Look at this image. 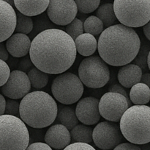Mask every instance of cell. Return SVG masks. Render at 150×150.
Returning <instances> with one entry per match:
<instances>
[{"label": "cell", "instance_id": "6da1fadb", "mask_svg": "<svg viewBox=\"0 0 150 150\" xmlns=\"http://www.w3.org/2000/svg\"><path fill=\"white\" fill-rule=\"evenodd\" d=\"M76 54L74 40L64 31L56 28L37 34L29 50L34 66L48 74H59L68 70Z\"/></svg>", "mask_w": 150, "mask_h": 150}, {"label": "cell", "instance_id": "7a4b0ae2", "mask_svg": "<svg viewBox=\"0 0 150 150\" xmlns=\"http://www.w3.org/2000/svg\"><path fill=\"white\" fill-rule=\"evenodd\" d=\"M140 46L141 40L137 32L122 24L105 28L98 42L100 57L112 66H122L131 63Z\"/></svg>", "mask_w": 150, "mask_h": 150}, {"label": "cell", "instance_id": "3957f363", "mask_svg": "<svg viewBox=\"0 0 150 150\" xmlns=\"http://www.w3.org/2000/svg\"><path fill=\"white\" fill-rule=\"evenodd\" d=\"M58 105L48 93L35 91L26 94L20 102L19 116L30 127L42 129L57 119Z\"/></svg>", "mask_w": 150, "mask_h": 150}, {"label": "cell", "instance_id": "277c9868", "mask_svg": "<svg viewBox=\"0 0 150 150\" xmlns=\"http://www.w3.org/2000/svg\"><path fill=\"white\" fill-rule=\"evenodd\" d=\"M123 137L132 144L150 142V107L133 105L127 108L120 121Z\"/></svg>", "mask_w": 150, "mask_h": 150}, {"label": "cell", "instance_id": "5b68a950", "mask_svg": "<svg viewBox=\"0 0 150 150\" xmlns=\"http://www.w3.org/2000/svg\"><path fill=\"white\" fill-rule=\"evenodd\" d=\"M29 140V129L20 118L0 116V150H26Z\"/></svg>", "mask_w": 150, "mask_h": 150}, {"label": "cell", "instance_id": "8992f818", "mask_svg": "<svg viewBox=\"0 0 150 150\" xmlns=\"http://www.w3.org/2000/svg\"><path fill=\"white\" fill-rule=\"evenodd\" d=\"M117 20L125 26L141 27L150 19V0H114Z\"/></svg>", "mask_w": 150, "mask_h": 150}, {"label": "cell", "instance_id": "52a82bcc", "mask_svg": "<svg viewBox=\"0 0 150 150\" xmlns=\"http://www.w3.org/2000/svg\"><path fill=\"white\" fill-rule=\"evenodd\" d=\"M84 88L79 76L71 72L59 74L51 85L54 99L62 104H72L81 98Z\"/></svg>", "mask_w": 150, "mask_h": 150}, {"label": "cell", "instance_id": "ba28073f", "mask_svg": "<svg viewBox=\"0 0 150 150\" xmlns=\"http://www.w3.org/2000/svg\"><path fill=\"white\" fill-rule=\"evenodd\" d=\"M79 77L88 88H103L109 81V68L100 57H86L79 65Z\"/></svg>", "mask_w": 150, "mask_h": 150}, {"label": "cell", "instance_id": "9c48e42d", "mask_svg": "<svg viewBox=\"0 0 150 150\" xmlns=\"http://www.w3.org/2000/svg\"><path fill=\"white\" fill-rule=\"evenodd\" d=\"M123 135L120 124L114 122L103 121L98 123L93 129L92 141L97 147L102 150L114 149L121 144Z\"/></svg>", "mask_w": 150, "mask_h": 150}, {"label": "cell", "instance_id": "30bf717a", "mask_svg": "<svg viewBox=\"0 0 150 150\" xmlns=\"http://www.w3.org/2000/svg\"><path fill=\"white\" fill-rule=\"evenodd\" d=\"M132 103L122 94L108 92L102 96L99 101V112L100 116L107 121H120L122 116Z\"/></svg>", "mask_w": 150, "mask_h": 150}, {"label": "cell", "instance_id": "8fae6325", "mask_svg": "<svg viewBox=\"0 0 150 150\" xmlns=\"http://www.w3.org/2000/svg\"><path fill=\"white\" fill-rule=\"evenodd\" d=\"M46 11L52 23L66 26L76 17L78 8L75 0H50Z\"/></svg>", "mask_w": 150, "mask_h": 150}, {"label": "cell", "instance_id": "7c38bea8", "mask_svg": "<svg viewBox=\"0 0 150 150\" xmlns=\"http://www.w3.org/2000/svg\"><path fill=\"white\" fill-rule=\"evenodd\" d=\"M31 87L27 74L20 70H14L10 72L7 81L1 86V93L7 98L17 100L29 94Z\"/></svg>", "mask_w": 150, "mask_h": 150}, {"label": "cell", "instance_id": "4fadbf2b", "mask_svg": "<svg viewBox=\"0 0 150 150\" xmlns=\"http://www.w3.org/2000/svg\"><path fill=\"white\" fill-rule=\"evenodd\" d=\"M75 111L79 121L87 126L96 124L101 117L99 112V100L93 96L80 99Z\"/></svg>", "mask_w": 150, "mask_h": 150}, {"label": "cell", "instance_id": "5bb4252c", "mask_svg": "<svg viewBox=\"0 0 150 150\" xmlns=\"http://www.w3.org/2000/svg\"><path fill=\"white\" fill-rule=\"evenodd\" d=\"M16 12L14 7L3 0H0V43L10 38L16 26Z\"/></svg>", "mask_w": 150, "mask_h": 150}, {"label": "cell", "instance_id": "9a60e30c", "mask_svg": "<svg viewBox=\"0 0 150 150\" xmlns=\"http://www.w3.org/2000/svg\"><path fill=\"white\" fill-rule=\"evenodd\" d=\"M45 144L52 149L61 150L71 143V136L69 129L62 124H57L48 128L44 137Z\"/></svg>", "mask_w": 150, "mask_h": 150}, {"label": "cell", "instance_id": "2e32d148", "mask_svg": "<svg viewBox=\"0 0 150 150\" xmlns=\"http://www.w3.org/2000/svg\"><path fill=\"white\" fill-rule=\"evenodd\" d=\"M31 43L27 35L16 32L6 40L5 46L7 52L13 57H23L29 53Z\"/></svg>", "mask_w": 150, "mask_h": 150}, {"label": "cell", "instance_id": "e0dca14e", "mask_svg": "<svg viewBox=\"0 0 150 150\" xmlns=\"http://www.w3.org/2000/svg\"><path fill=\"white\" fill-rule=\"evenodd\" d=\"M142 69L137 65L128 63L122 66L118 72V80L122 86L131 88L136 84L141 82Z\"/></svg>", "mask_w": 150, "mask_h": 150}, {"label": "cell", "instance_id": "ac0fdd59", "mask_svg": "<svg viewBox=\"0 0 150 150\" xmlns=\"http://www.w3.org/2000/svg\"><path fill=\"white\" fill-rule=\"evenodd\" d=\"M50 0H14L18 11L28 16H37L46 10Z\"/></svg>", "mask_w": 150, "mask_h": 150}, {"label": "cell", "instance_id": "d6986e66", "mask_svg": "<svg viewBox=\"0 0 150 150\" xmlns=\"http://www.w3.org/2000/svg\"><path fill=\"white\" fill-rule=\"evenodd\" d=\"M76 51L84 57L92 56L98 49V41L94 35L83 32L74 40Z\"/></svg>", "mask_w": 150, "mask_h": 150}, {"label": "cell", "instance_id": "ffe728a7", "mask_svg": "<svg viewBox=\"0 0 150 150\" xmlns=\"http://www.w3.org/2000/svg\"><path fill=\"white\" fill-rule=\"evenodd\" d=\"M129 99L135 105H146L150 101V88L144 83L139 82L130 88Z\"/></svg>", "mask_w": 150, "mask_h": 150}, {"label": "cell", "instance_id": "44dd1931", "mask_svg": "<svg viewBox=\"0 0 150 150\" xmlns=\"http://www.w3.org/2000/svg\"><path fill=\"white\" fill-rule=\"evenodd\" d=\"M57 117L60 124H62L69 130H71L74 126L79 124V121L76 116V111L70 106L65 104L58 106Z\"/></svg>", "mask_w": 150, "mask_h": 150}, {"label": "cell", "instance_id": "7402d4cb", "mask_svg": "<svg viewBox=\"0 0 150 150\" xmlns=\"http://www.w3.org/2000/svg\"><path fill=\"white\" fill-rule=\"evenodd\" d=\"M96 16L100 19L105 28L116 24L117 21L112 3H105L99 6L96 10Z\"/></svg>", "mask_w": 150, "mask_h": 150}, {"label": "cell", "instance_id": "603a6c76", "mask_svg": "<svg viewBox=\"0 0 150 150\" xmlns=\"http://www.w3.org/2000/svg\"><path fill=\"white\" fill-rule=\"evenodd\" d=\"M71 141L73 143H86L91 144L92 142L93 129L89 126L85 124H77L70 131Z\"/></svg>", "mask_w": 150, "mask_h": 150}, {"label": "cell", "instance_id": "cb8c5ba5", "mask_svg": "<svg viewBox=\"0 0 150 150\" xmlns=\"http://www.w3.org/2000/svg\"><path fill=\"white\" fill-rule=\"evenodd\" d=\"M27 75L30 81L31 86L39 90L46 86L49 79L48 74L40 70L35 66L29 71Z\"/></svg>", "mask_w": 150, "mask_h": 150}, {"label": "cell", "instance_id": "d4e9b609", "mask_svg": "<svg viewBox=\"0 0 150 150\" xmlns=\"http://www.w3.org/2000/svg\"><path fill=\"white\" fill-rule=\"evenodd\" d=\"M104 30L103 22L96 16H90L83 22V31L86 33L98 36Z\"/></svg>", "mask_w": 150, "mask_h": 150}, {"label": "cell", "instance_id": "484cf974", "mask_svg": "<svg viewBox=\"0 0 150 150\" xmlns=\"http://www.w3.org/2000/svg\"><path fill=\"white\" fill-rule=\"evenodd\" d=\"M16 26L15 32L27 35L30 33L34 27V22L32 17L22 14L18 11L16 13Z\"/></svg>", "mask_w": 150, "mask_h": 150}, {"label": "cell", "instance_id": "4316f807", "mask_svg": "<svg viewBox=\"0 0 150 150\" xmlns=\"http://www.w3.org/2000/svg\"><path fill=\"white\" fill-rule=\"evenodd\" d=\"M149 51L150 45H148V44L141 45L137 55L136 56L134 60L132 61L133 64L137 65L142 70H146V69H147V57Z\"/></svg>", "mask_w": 150, "mask_h": 150}, {"label": "cell", "instance_id": "83f0119b", "mask_svg": "<svg viewBox=\"0 0 150 150\" xmlns=\"http://www.w3.org/2000/svg\"><path fill=\"white\" fill-rule=\"evenodd\" d=\"M78 11L88 14L95 11L100 4V0H75Z\"/></svg>", "mask_w": 150, "mask_h": 150}, {"label": "cell", "instance_id": "f1b7e54d", "mask_svg": "<svg viewBox=\"0 0 150 150\" xmlns=\"http://www.w3.org/2000/svg\"><path fill=\"white\" fill-rule=\"evenodd\" d=\"M64 32L68 34L73 40L84 32L83 31V23L79 19L75 18L70 24L66 25Z\"/></svg>", "mask_w": 150, "mask_h": 150}, {"label": "cell", "instance_id": "f546056e", "mask_svg": "<svg viewBox=\"0 0 150 150\" xmlns=\"http://www.w3.org/2000/svg\"><path fill=\"white\" fill-rule=\"evenodd\" d=\"M19 107H20V103L17 100L8 99L6 100L4 114L18 117V116L19 115Z\"/></svg>", "mask_w": 150, "mask_h": 150}, {"label": "cell", "instance_id": "4dcf8cb0", "mask_svg": "<svg viewBox=\"0 0 150 150\" xmlns=\"http://www.w3.org/2000/svg\"><path fill=\"white\" fill-rule=\"evenodd\" d=\"M10 69L4 60L0 59V87L4 85L8 79Z\"/></svg>", "mask_w": 150, "mask_h": 150}, {"label": "cell", "instance_id": "1f68e13d", "mask_svg": "<svg viewBox=\"0 0 150 150\" xmlns=\"http://www.w3.org/2000/svg\"><path fill=\"white\" fill-rule=\"evenodd\" d=\"M63 150H96L92 145L86 143H72Z\"/></svg>", "mask_w": 150, "mask_h": 150}, {"label": "cell", "instance_id": "d6a6232c", "mask_svg": "<svg viewBox=\"0 0 150 150\" xmlns=\"http://www.w3.org/2000/svg\"><path fill=\"white\" fill-rule=\"evenodd\" d=\"M23 58H22V60L19 62L18 65V69L20 71L25 72L29 71L31 69H32V66H34L33 63H32V60H31L30 57H23Z\"/></svg>", "mask_w": 150, "mask_h": 150}, {"label": "cell", "instance_id": "836d02e7", "mask_svg": "<svg viewBox=\"0 0 150 150\" xmlns=\"http://www.w3.org/2000/svg\"><path fill=\"white\" fill-rule=\"evenodd\" d=\"M26 150H53L51 147H50L45 143L42 142H35L29 144Z\"/></svg>", "mask_w": 150, "mask_h": 150}, {"label": "cell", "instance_id": "e575fe53", "mask_svg": "<svg viewBox=\"0 0 150 150\" xmlns=\"http://www.w3.org/2000/svg\"><path fill=\"white\" fill-rule=\"evenodd\" d=\"M113 150H141L139 145L132 143H121Z\"/></svg>", "mask_w": 150, "mask_h": 150}, {"label": "cell", "instance_id": "d590c367", "mask_svg": "<svg viewBox=\"0 0 150 150\" xmlns=\"http://www.w3.org/2000/svg\"><path fill=\"white\" fill-rule=\"evenodd\" d=\"M108 91H109L110 92L118 93V94H122V95H123L124 96H125L126 99H127L129 101H130V99H129V95L127 94V93L126 92L125 90L124 87L122 86L120 84H114V85H111V86L108 88ZM130 102H131V101H130Z\"/></svg>", "mask_w": 150, "mask_h": 150}, {"label": "cell", "instance_id": "8d00e7d4", "mask_svg": "<svg viewBox=\"0 0 150 150\" xmlns=\"http://www.w3.org/2000/svg\"><path fill=\"white\" fill-rule=\"evenodd\" d=\"M9 53L7 52V49L6 46H4V44L2 42L0 43V59L2 60H8L9 57Z\"/></svg>", "mask_w": 150, "mask_h": 150}, {"label": "cell", "instance_id": "74e56055", "mask_svg": "<svg viewBox=\"0 0 150 150\" xmlns=\"http://www.w3.org/2000/svg\"><path fill=\"white\" fill-rule=\"evenodd\" d=\"M5 104L6 99H4V96L0 94V116L4 114L5 111Z\"/></svg>", "mask_w": 150, "mask_h": 150}, {"label": "cell", "instance_id": "f35d334b", "mask_svg": "<svg viewBox=\"0 0 150 150\" xmlns=\"http://www.w3.org/2000/svg\"><path fill=\"white\" fill-rule=\"evenodd\" d=\"M140 82L144 83L145 85H147L150 88V73L142 74V79H141Z\"/></svg>", "mask_w": 150, "mask_h": 150}, {"label": "cell", "instance_id": "ab89813d", "mask_svg": "<svg viewBox=\"0 0 150 150\" xmlns=\"http://www.w3.org/2000/svg\"><path fill=\"white\" fill-rule=\"evenodd\" d=\"M143 32L146 38L150 41V19L146 24L143 26Z\"/></svg>", "mask_w": 150, "mask_h": 150}, {"label": "cell", "instance_id": "60d3db41", "mask_svg": "<svg viewBox=\"0 0 150 150\" xmlns=\"http://www.w3.org/2000/svg\"><path fill=\"white\" fill-rule=\"evenodd\" d=\"M139 146H140L141 150H150V142L147 143V144H142Z\"/></svg>", "mask_w": 150, "mask_h": 150}, {"label": "cell", "instance_id": "b9f144b4", "mask_svg": "<svg viewBox=\"0 0 150 150\" xmlns=\"http://www.w3.org/2000/svg\"><path fill=\"white\" fill-rule=\"evenodd\" d=\"M3 1H6V2H7L8 4H10V5L14 7V0H3Z\"/></svg>", "mask_w": 150, "mask_h": 150}, {"label": "cell", "instance_id": "7bdbcfd3", "mask_svg": "<svg viewBox=\"0 0 150 150\" xmlns=\"http://www.w3.org/2000/svg\"><path fill=\"white\" fill-rule=\"evenodd\" d=\"M147 66H148V68H149V69L150 70V51L149 54H148V57H147Z\"/></svg>", "mask_w": 150, "mask_h": 150}, {"label": "cell", "instance_id": "ee69618b", "mask_svg": "<svg viewBox=\"0 0 150 150\" xmlns=\"http://www.w3.org/2000/svg\"><path fill=\"white\" fill-rule=\"evenodd\" d=\"M99 150H102V149H99Z\"/></svg>", "mask_w": 150, "mask_h": 150}, {"label": "cell", "instance_id": "f6af8a7d", "mask_svg": "<svg viewBox=\"0 0 150 150\" xmlns=\"http://www.w3.org/2000/svg\"><path fill=\"white\" fill-rule=\"evenodd\" d=\"M149 102H150V101H149Z\"/></svg>", "mask_w": 150, "mask_h": 150}]
</instances>
